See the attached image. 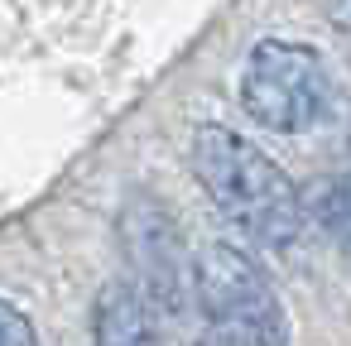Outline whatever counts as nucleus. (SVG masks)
I'll use <instances>...</instances> for the list:
<instances>
[{
	"mask_svg": "<svg viewBox=\"0 0 351 346\" xmlns=\"http://www.w3.org/2000/svg\"><path fill=\"white\" fill-rule=\"evenodd\" d=\"M241 106L274 135H308L332 111V73L317 49L289 39H260L245 53Z\"/></svg>",
	"mask_w": 351,
	"mask_h": 346,
	"instance_id": "3",
	"label": "nucleus"
},
{
	"mask_svg": "<svg viewBox=\"0 0 351 346\" xmlns=\"http://www.w3.org/2000/svg\"><path fill=\"white\" fill-rule=\"evenodd\" d=\"M0 346H39L34 322L15 303H5V298H0Z\"/></svg>",
	"mask_w": 351,
	"mask_h": 346,
	"instance_id": "7",
	"label": "nucleus"
},
{
	"mask_svg": "<svg viewBox=\"0 0 351 346\" xmlns=\"http://www.w3.org/2000/svg\"><path fill=\"white\" fill-rule=\"evenodd\" d=\"M92 341L97 346H159L149 298H140V288H130V284H106L97 293Z\"/></svg>",
	"mask_w": 351,
	"mask_h": 346,
	"instance_id": "5",
	"label": "nucleus"
},
{
	"mask_svg": "<svg viewBox=\"0 0 351 346\" xmlns=\"http://www.w3.org/2000/svg\"><path fill=\"white\" fill-rule=\"evenodd\" d=\"M308 217L317 221V231H327L341 250H351V173H327L308 188L303 197Z\"/></svg>",
	"mask_w": 351,
	"mask_h": 346,
	"instance_id": "6",
	"label": "nucleus"
},
{
	"mask_svg": "<svg viewBox=\"0 0 351 346\" xmlns=\"http://www.w3.org/2000/svg\"><path fill=\"white\" fill-rule=\"evenodd\" d=\"M125 245L130 260L145 264V298H154L159 308H178V284H183V260H178V240H173V221L164 217V207L154 202H130L125 212Z\"/></svg>",
	"mask_w": 351,
	"mask_h": 346,
	"instance_id": "4",
	"label": "nucleus"
},
{
	"mask_svg": "<svg viewBox=\"0 0 351 346\" xmlns=\"http://www.w3.org/2000/svg\"><path fill=\"white\" fill-rule=\"evenodd\" d=\"M188 164L193 178L202 183V193L212 197V207L245 231L250 240L284 250L298 240L303 231V197L293 188V178L260 154V145H250L245 135L226 130V125H197L193 145H188Z\"/></svg>",
	"mask_w": 351,
	"mask_h": 346,
	"instance_id": "1",
	"label": "nucleus"
},
{
	"mask_svg": "<svg viewBox=\"0 0 351 346\" xmlns=\"http://www.w3.org/2000/svg\"><path fill=\"white\" fill-rule=\"evenodd\" d=\"M193 298L212 346H289L279 293L245 250L226 240L202 245L193 260Z\"/></svg>",
	"mask_w": 351,
	"mask_h": 346,
	"instance_id": "2",
	"label": "nucleus"
},
{
	"mask_svg": "<svg viewBox=\"0 0 351 346\" xmlns=\"http://www.w3.org/2000/svg\"><path fill=\"white\" fill-rule=\"evenodd\" d=\"M327 15H332V25L351 39V0H327Z\"/></svg>",
	"mask_w": 351,
	"mask_h": 346,
	"instance_id": "8",
	"label": "nucleus"
}]
</instances>
